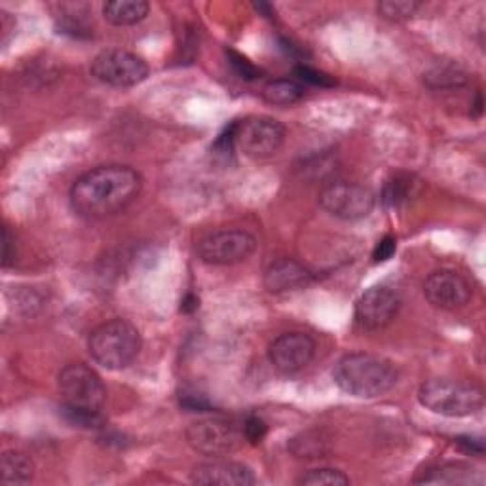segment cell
<instances>
[{"label": "cell", "mask_w": 486, "mask_h": 486, "mask_svg": "<svg viewBox=\"0 0 486 486\" xmlns=\"http://www.w3.org/2000/svg\"><path fill=\"white\" fill-rule=\"evenodd\" d=\"M35 477L33 460L21 451H6L0 458V481L3 484H27Z\"/></svg>", "instance_id": "ac0fdd59"}, {"label": "cell", "mask_w": 486, "mask_h": 486, "mask_svg": "<svg viewBox=\"0 0 486 486\" xmlns=\"http://www.w3.org/2000/svg\"><path fill=\"white\" fill-rule=\"evenodd\" d=\"M150 5L145 0H110L103 5V17L110 25L129 27L137 25L148 15Z\"/></svg>", "instance_id": "e0dca14e"}, {"label": "cell", "mask_w": 486, "mask_h": 486, "mask_svg": "<svg viewBox=\"0 0 486 486\" xmlns=\"http://www.w3.org/2000/svg\"><path fill=\"white\" fill-rule=\"evenodd\" d=\"M90 73L96 80L108 87H136L148 76V65L143 57L127 50H105L90 63Z\"/></svg>", "instance_id": "ba28073f"}, {"label": "cell", "mask_w": 486, "mask_h": 486, "mask_svg": "<svg viewBox=\"0 0 486 486\" xmlns=\"http://www.w3.org/2000/svg\"><path fill=\"white\" fill-rule=\"evenodd\" d=\"M299 484H306V486H344V484H349V477L340 470L319 468V470L306 471L299 479Z\"/></svg>", "instance_id": "cb8c5ba5"}, {"label": "cell", "mask_w": 486, "mask_h": 486, "mask_svg": "<svg viewBox=\"0 0 486 486\" xmlns=\"http://www.w3.org/2000/svg\"><path fill=\"white\" fill-rule=\"evenodd\" d=\"M424 295L437 310H458L471 299V285L454 270H435L424 283Z\"/></svg>", "instance_id": "4fadbf2b"}, {"label": "cell", "mask_w": 486, "mask_h": 486, "mask_svg": "<svg viewBox=\"0 0 486 486\" xmlns=\"http://www.w3.org/2000/svg\"><path fill=\"white\" fill-rule=\"evenodd\" d=\"M316 356V340L293 330V333L279 335L268 346V361L272 367L283 374H295L312 363Z\"/></svg>", "instance_id": "7c38bea8"}, {"label": "cell", "mask_w": 486, "mask_h": 486, "mask_svg": "<svg viewBox=\"0 0 486 486\" xmlns=\"http://www.w3.org/2000/svg\"><path fill=\"white\" fill-rule=\"evenodd\" d=\"M412 188H414V183H412V177L409 175H395L391 181L386 183L384 187V192H382V200L386 206H391V208H397L405 204L409 197L412 196Z\"/></svg>", "instance_id": "7402d4cb"}, {"label": "cell", "mask_w": 486, "mask_h": 486, "mask_svg": "<svg viewBox=\"0 0 486 486\" xmlns=\"http://www.w3.org/2000/svg\"><path fill=\"white\" fill-rule=\"evenodd\" d=\"M414 482L418 484H482L484 475L470 463L443 461L420 473Z\"/></svg>", "instance_id": "2e32d148"}, {"label": "cell", "mask_w": 486, "mask_h": 486, "mask_svg": "<svg viewBox=\"0 0 486 486\" xmlns=\"http://www.w3.org/2000/svg\"><path fill=\"white\" fill-rule=\"evenodd\" d=\"M137 169L122 164L97 166L73 183L69 200L73 211L87 220H103L122 213L141 194Z\"/></svg>", "instance_id": "6da1fadb"}, {"label": "cell", "mask_w": 486, "mask_h": 486, "mask_svg": "<svg viewBox=\"0 0 486 486\" xmlns=\"http://www.w3.org/2000/svg\"><path fill=\"white\" fill-rule=\"evenodd\" d=\"M420 8H422V3H416V0H382L377 6V12L380 17L400 24V21H407L416 15Z\"/></svg>", "instance_id": "44dd1931"}, {"label": "cell", "mask_w": 486, "mask_h": 486, "mask_svg": "<svg viewBox=\"0 0 486 486\" xmlns=\"http://www.w3.org/2000/svg\"><path fill=\"white\" fill-rule=\"evenodd\" d=\"M314 281L312 272L295 258H278L264 272V285L270 293L304 289Z\"/></svg>", "instance_id": "9a60e30c"}, {"label": "cell", "mask_w": 486, "mask_h": 486, "mask_svg": "<svg viewBox=\"0 0 486 486\" xmlns=\"http://www.w3.org/2000/svg\"><path fill=\"white\" fill-rule=\"evenodd\" d=\"M185 437L188 447L204 456L232 454L243 440V433L225 418L197 420L188 426Z\"/></svg>", "instance_id": "30bf717a"}, {"label": "cell", "mask_w": 486, "mask_h": 486, "mask_svg": "<svg viewBox=\"0 0 486 486\" xmlns=\"http://www.w3.org/2000/svg\"><path fill=\"white\" fill-rule=\"evenodd\" d=\"M227 56H228V61H230V65L234 67V71L241 78H246V80H257V78H260V69H257L249 59H246L241 54H238L234 50H228Z\"/></svg>", "instance_id": "4316f807"}, {"label": "cell", "mask_w": 486, "mask_h": 486, "mask_svg": "<svg viewBox=\"0 0 486 486\" xmlns=\"http://www.w3.org/2000/svg\"><path fill=\"white\" fill-rule=\"evenodd\" d=\"M395 251H397L395 236H386L377 243V248L372 249V260L374 262H386L395 255Z\"/></svg>", "instance_id": "83f0119b"}, {"label": "cell", "mask_w": 486, "mask_h": 486, "mask_svg": "<svg viewBox=\"0 0 486 486\" xmlns=\"http://www.w3.org/2000/svg\"><path fill=\"white\" fill-rule=\"evenodd\" d=\"M262 97L276 106H291L304 97V86L291 78L270 80L262 87Z\"/></svg>", "instance_id": "d6986e66"}, {"label": "cell", "mask_w": 486, "mask_h": 486, "mask_svg": "<svg viewBox=\"0 0 486 486\" xmlns=\"http://www.w3.org/2000/svg\"><path fill=\"white\" fill-rule=\"evenodd\" d=\"M181 407L190 412H208L211 410V403L204 400L202 395H181Z\"/></svg>", "instance_id": "f546056e"}, {"label": "cell", "mask_w": 486, "mask_h": 486, "mask_svg": "<svg viewBox=\"0 0 486 486\" xmlns=\"http://www.w3.org/2000/svg\"><path fill=\"white\" fill-rule=\"evenodd\" d=\"M234 148L249 158H270L285 141V126L270 116H248L230 124Z\"/></svg>", "instance_id": "5b68a950"}, {"label": "cell", "mask_w": 486, "mask_h": 486, "mask_svg": "<svg viewBox=\"0 0 486 486\" xmlns=\"http://www.w3.org/2000/svg\"><path fill=\"white\" fill-rule=\"evenodd\" d=\"M295 75L299 76V80L319 87H333L337 84V80L330 75L308 67V65H299V67H295Z\"/></svg>", "instance_id": "d4e9b609"}, {"label": "cell", "mask_w": 486, "mask_h": 486, "mask_svg": "<svg viewBox=\"0 0 486 486\" xmlns=\"http://www.w3.org/2000/svg\"><path fill=\"white\" fill-rule=\"evenodd\" d=\"M319 206L340 220H361L372 213L377 196L365 185L337 179L319 192Z\"/></svg>", "instance_id": "52a82bcc"}, {"label": "cell", "mask_w": 486, "mask_h": 486, "mask_svg": "<svg viewBox=\"0 0 486 486\" xmlns=\"http://www.w3.org/2000/svg\"><path fill=\"white\" fill-rule=\"evenodd\" d=\"M335 384L348 395L359 400H374L395 388L400 370L395 363L374 353H348L333 369Z\"/></svg>", "instance_id": "7a4b0ae2"}, {"label": "cell", "mask_w": 486, "mask_h": 486, "mask_svg": "<svg viewBox=\"0 0 486 486\" xmlns=\"http://www.w3.org/2000/svg\"><path fill=\"white\" fill-rule=\"evenodd\" d=\"M257 249V238L248 230L227 228L208 234L197 243V257L211 267H232L248 260Z\"/></svg>", "instance_id": "9c48e42d"}, {"label": "cell", "mask_w": 486, "mask_h": 486, "mask_svg": "<svg viewBox=\"0 0 486 486\" xmlns=\"http://www.w3.org/2000/svg\"><path fill=\"white\" fill-rule=\"evenodd\" d=\"M197 308H200V300H197V297L192 293H188L181 302V312L185 314H192L197 310Z\"/></svg>", "instance_id": "1f68e13d"}, {"label": "cell", "mask_w": 486, "mask_h": 486, "mask_svg": "<svg viewBox=\"0 0 486 486\" xmlns=\"http://www.w3.org/2000/svg\"><path fill=\"white\" fill-rule=\"evenodd\" d=\"M61 414L71 426H76V428H84V430L105 428V418L101 416V410H87V409H75V407L63 405Z\"/></svg>", "instance_id": "603a6c76"}, {"label": "cell", "mask_w": 486, "mask_h": 486, "mask_svg": "<svg viewBox=\"0 0 486 486\" xmlns=\"http://www.w3.org/2000/svg\"><path fill=\"white\" fill-rule=\"evenodd\" d=\"M141 333L126 319H110L92 330L87 351L106 370H122L134 363L141 351Z\"/></svg>", "instance_id": "3957f363"}, {"label": "cell", "mask_w": 486, "mask_h": 486, "mask_svg": "<svg viewBox=\"0 0 486 486\" xmlns=\"http://www.w3.org/2000/svg\"><path fill=\"white\" fill-rule=\"evenodd\" d=\"M12 234H10V228L5 227L3 230V267L8 268L10 264L15 260V253H12Z\"/></svg>", "instance_id": "4dcf8cb0"}, {"label": "cell", "mask_w": 486, "mask_h": 486, "mask_svg": "<svg viewBox=\"0 0 486 486\" xmlns=\"http://www.w3.org/2000/svg\"><path fill=\"white\" fill-rule=\"evenodd\" d=\"M481 113H482V96H481V92L475 96V103H473V110H471V115L473 116H481Z\"/></svg>", "instance_id": "d6a6232c"}, {"label": "cell", "mask_w": 486, "mask_h": 486, "mask_svg": "<svg viewBox=\"0 0 486 486\" xmlns=\"http://www.w3.org/2000/svg\"><path fill=\"white\" fill-rule=\"evenodd\" d=\"M190 481L208 486H251L257 482L253 470L246 463L230 460H213L196 466Z\"/></svg>", "instance_id": "5bb4252c"}, {"label": "cell", "mask_w": 486, "mask_h": 486, "mask_svg": "<svg viewBox=\"0 0 486 486\" xmlns=\"http://www.w3.org/2000/svg\"><path fill=\"white\" fill-rule=\"evenodd\" d=\"M241 433H243V439L249 440L251 445H258L260 440L267 437L268 433V426L267 422H264L262 418L258 416H249L246 422H243V428H241Z\"/></svg>", "instance_id": "484cf974"}, {"label": "cell", "mask_w": 486, "mask_h": 486, "mask_svg": "<svg viewBox=\"0 0 486 486\" xmlns=\"http://www.w3.org/2000/svg\"><path fill=\"white\" fill-rule=\"evenodd\" d=\"M418 401L435 414L447 418H466L482 410L484 393L479 386L470 382L431 379L420 386Z\"/></svg>", "instance_id": "277c9868"}, {"label": "cell", "mask_w": 486, "mask_h": 486, "mask_svg": "<svg viewBox=\"0 0 486 486\" xmlns=\"http://www.w3.org/2000/svg\"><path fill=\"white\" fill-rule=\"evenodd\" d=\"M456 447L466 452V454H471V456H482L484 454V440L479 439V437H471V435H461V437H456Z\"/></svg>", "instance_id": "f1b7e54d"}, {"label": "cell", "mask_w": 486, "mask_h": 486, "mask_svg": "<svg viewBox=\"0 0 486 486\" xmlns=\"http://www.w3.org/2000/svg\"><path fill=\"white\" fill-rule=\"evenodd\" d=\"M424 82L431 90H449L468 84V75L454 65H437L424 75Z\"/></svg>", "instance_id": "ffe728a7"}, {"label": "cell", "mask_w": 486, "mask_h": 486, "mask_svg": "<svg viewBox=\"0 0 486 486\" xmlns=\"http://www.w3.org/2000/svg\"><path fill=\"white\" fill-rule=\"evenodd\" d=\"M401 297L386 285L370 287L356 304V321L367 330H380L388 327L401 310Z\"/></svg>", "instance_id": "8fae6325"}, {"label": "cell", "mask_w": 486, "mask_h": 486, "mask_svg": "<svg viewBox=\"0 0 486 486\" xmlns=\"http://www.w3.org/2000/svg\"><path fill=\"white\" fill-rule=\"evenodd\" d=\"M57 390L63 405L87 410H101L106 401V388L99 374L84 363H71L57 374Z\"/></svg>", "instance_id": "8992f818"}]
</instances>
